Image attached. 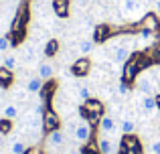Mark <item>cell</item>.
Returning a JSON list of instances; mask_svg holds the SVG:
<instances>
[{
    "mask_svg": "<svg viewBox=\"0 0 160 154\" xmlns=\"http://www.w3.org/2000/svg\"><path fill=\"white\" fill-rule=\"evenodd\" d=\"M28 148H27V144L22 142V140H14V142L10 144V154H24Z\"/></svg>",
    "mask_w": 160,
    "mask_h": 154,
    "instance_id": "603a6c76",
    "label": "cell"
},
{
    "mask_svg": "<svg viewBox=\"0 0 160 154\" xmlns=\"http://www.w3.org/2000/svg\"><path fill=\"white\" fill-rule=\"evenodd\" d=\"M4 136H6V134H2V132H0V148H2V144H4Z\"/></svg>",
    "mask_w": 160,
    "mask_h": 154,
    "instance_id": "4dcf8cb0",
    "label": "cell"
},
{
    "mask_svg": "<svg viewBox=\"0 0 160 154\" xmlns=\"http://www.w3.org/2000/svg\"><path fill=\"white\" fill-rule=\"evenodd\" d=\"M93 47H95L93 39H81L77 43V51L81 53V55H89V53L93 51Z\"/></svg>",
    "mask_w": 160,
    "mask_h": 154,
    "instance_id": "d6986e66",
    "label": "cell"
},
{
    "mask_svg": "<svg viewBox=\"0 0 160 154\" xmlns=\"http://www.w3.org/2000/svg\"><path fill=\"white\" fill-rule=\"evenodd\" d=\"M98 150H99V154H113V144H112V140L108 138V134H103L102 138H99Z\"/></svg>",
    "mask_w": 160,
    "mask_h": 154,
    "instance_id": "2e32d148",
    "label": "cell"
},
{
    "mask_svg": "<svg viewBox=\"0 0 160 154\" xmlns=\"http://www.w3.org/2000/svg\"><path fill=\"white\" fill-rule=\"evenodd\" d=\"M140 71H142V67H140V63H138V57H136V55H132V57H130V59L124 63L122 81L128 83V85H132V83L138 79V75H140Z\"/></svg>",
    "mask_w": 160,
    "mask_h": 154,
    "instance_id": "7a4b0ae2",
    "label": "cell"
},
{
    "mask_svg": "<svg viewBox=\"0 0 160 154\" xmlns=\"http://www.w3.org/2000/svg\"><path fill=\"white\" fill-rule=\"evenodd\" d=\"M79 114L87 122H99L103 118V103L99 99H87L83 102V106H79Z\"/></svg>",
    "mask_w": 160,
    "mask_h": 154,
    "instance_id": "6da1fadb",
    "label": "cell"
},
{
    "mask_svg": "<svg viewBox=\"0 0 160 154\" xmlns=\"http://www.w3.org/2000/svg\"><path fill=\"white\" fill-rule=\"evenodd\" d=\"M10 130H12V120L2 118V120H0V132H2V134H8Z\"/></svg>",
    "mask_w": 160,
    "mask_h": 154,
    "instance_id": "4316f807",
    "label": "cell"
},
{
    "mask_svg": "<svg viewBox=\"0 0 160 154\" xmlns=\"http://www.w3.org/2000/svg\"><path fill=\"white\" fill-rule=\"evenodd\" d=\"M109 55H112V61H113V63H126V61L132 57V49L126 47V45L116 43L112 49H109Z\"/></svg>",
    "mask_w": 160,
    "mask_h": 154,
    "instance_id": "5b68a950",
    "label": "cell"
},
{
    "mask_svg": "<svg viewBox=\"0 0 160 154\" xmlns=\"http://www.w3.org/2000/svg\"><path fill=\"white\" fill-rule=\"evenodd\" d=\"M59 126H61V120H59L57 110H55V107H47L45 118H43V132H45V134H49V132L57 130Z\"/></svg>",
    "mask_w": 160,
    "mask_h": 154,
    "instance_id": "3957f363",
    "label": "cell"
},
{
    "mask_svg": "<svg viewBox=\"0 0 160 154\" xmlns=\"http://www.w3.org/2000/svg\"><path fill=\"white\" fill-rule=\"evenodd\" d=\"M69 154H85V152H83V150H71Z\"/></svg>",
    "mask_w": 160,
    "mask_h": 154,
    "instance_id": "d6a6232c",
    "label": "cell"
},
{
    "mask_svg": "<svg viewBox=\"0 0 160 154\" xmlns=\"http://www.w3.org/2000/svg\"><path fill=\"white\" fill-rule=\"evenodd\" d=\"M53 71H55V67H53L51 63H41L39 65V73H37V75L43 79V81H49V79H53Z\"/></svg>",
    "mask_w": 160,
    "mask_h": 154,
    "instance_id": "e0dca14e",
    "label": "cell"
},
{
    "mask_svg": "<svg viewBox=\"0 0 160 154\" xmlns=\"http://www.w3.org/2000/svg\"><path fill=\"white\" fill-rule=\"evenodd\" d=\"M140 106H142V110L148 114V112H154L156 110V95H144L142 97V102H140Z\"/></svg>",
    "mask_w": 160,
    "mask_h": 154,
    "instance_id": "ffe728a7",
    "label": "cell"
},
{
    "mask_svg": "<svg viewBox=\"0 0 160 154\" xmlns=\"http://www.w3.org/2000/svg\"><path fill=\"white\" fill-rule=\"evenodd\" d=\"M43 85H45V81L39 75H35V77H31L27 81V87H24V89H27L28 93H39V91L43 89Z\"/></svg>",
    "mask_w": 160,
    "mask_h": 154,
    "instance_id": "9a60e30c",
    "label": "cell"
},
{
    "mask_svg": "<svg viewBox=\"0 0 160 154\" xmlns=\"http://www.w3.org/2000/svg\"><path fill=\"white\" fill-rule=\"evenodd\" d=\"M154 6H156V10L160 12V0H156V2H154Z\"/></svg>",
    "mask_w": 160,
    "mask_h": 154,
    "instance_id": "836d02e7",
    "label": "cell"
},
{
    "mask_svg": "<svg viewBox=\"0 0 160 154\" xmlns=\"http://www.w3.org/2000/svg\"><path fill=\"white\" fill-rule=\"evenodd\" d=\"M18 114H20L18 103L8 102V103H4V106H2V116H4V118H8V120H16V118H18Z\"/></svg>",
    "mask_w": 160,
    "mask_h": 154,
    "instance_id": "4fadbf2b",
    "label": "cell"
},
{
    "mask_svg": "<svg viewBox=\"0 0 160 154\" xmlns=\"http://www.w3.org/2000/svg\"><path fill=\"white\" fill-rule=\"evenodd\" d=\"M116 32V28L109 27V24H98V28L93 31V43H103L109 37Z\"/></svg>",
    "mask_w": 160,
    "mask_h": 154,
    "instance_id": "ba28073f",
    "label": "cell"
},
{
    "mask_svg": "<svg viewBox=\"0 0 160 154\" xmlns=\"http://www.w3.org/2000/svg\"><path fill=\"white\" fill-rule=\"evenodd\" d=\"M99 128H102V134H113L118 130V124L113 120V116H103L99 120Z\"/></svg>",
    "mask_w": 160,
    "mask_h": 154,
    "instance_id": "7c38bea8",
    "label": "cell"
},
{
    "mask_svg": "<svg viewBox=\"0 0 160 154\" xmlns=\"http://www.w3.org/2000/svg\"><path fill=\"white\" fill-rule=\"evenodd\" d=\"M120 130L124 132V134H134V130H136V122H134V118H124L120 122Z\"/></svg>",
    "mask_w": 160,
    "mask_h": 154,
    "instance_id": "44dd1931",
    "label": "cell"
},
{
    "mask_svg": "<svg viewBox=\"0 0 160 154\" xmlns=\"http://www.w3.org/2000/svg\"><path fill=\"white\" fill-rule=\"evenodd\" d=\"M91 71V59L89 57H79L71 65V75L73 77H87Z\"/></svg>",
    "mask_w": 160,
    "mask_h": 154,
    "instance_id": "277c9868",
    "label": "cell"
},
{
    "mask_svg": "<svg viewBox=\"0 0 160 154\" xmlns=\"http://www.w3.org/2000/svg\"><path fill=\"white\" fill-rule=\"evenodd\" d=\"M0 97H2V87H0Z\"/></svg>",
    "mask_w": 160,
    "mask_h": 154,
    "instance_id": "e575fe53",
    "label": "cell"
},
{
    "mask_svg": "<svg viewBox=\"0 0 160 154\" xmlns=\"http://www.w3.org/2000/svg\"><path fill=\"white\" fill-rule=\"evenodd\" d=\"M122 12H124V16H128V18H136V16L142 14V2L140 0H124Z\"/></svg>",
    "mask_w": 160,
    "mask_h": 154,
    "instance_id": "52a82bcc",
    "label": "cell"
},
{
    "mask_svg": "<svg viewBox=\"0 0 160 154\" xmlns=\"http://www.w3.org/2000/svg\"><path fill=\"white\" fill-rule=\"evenodd\" d=\"M8 2H16V0H8Z\"/></svg>",
    "mask_w": 160,
    "mask_h": 154,
    "instance_id": "d590c367",
    "label": "cell"
},
{
    "mask_svg": "<svg viewBox=\"0 0 160 154\" xmlns=\"http://www.w3.org/2000/svg\"><path fill=\"white\" fill-rule=\"evenodd\" d=\"M148 57H150V61H152V63L160 65V43H156V45H154V47L148 51Z\"/></svg>",
    "mask_w": 160,
    "mask_h": 154,
    "instance_id": "cb8c5ba5",
    "label": "cell"
},
{
    "mask_svg": "<svg viewBox=\"0 0 160 154\" xmlns=\"http://www.w3.org/2000/svg\"><path fill=\"white\" fill-rule=\"evenodd\" d=\"M128 83H124V81H122L120 83V85H118V95H122V97H124V95H128Z\"/></svg>",
    "mask_w": 160,
    "mask_h": 154,
    "instance_id": "f1b7e54d",
    "label": "cell"
},
{
    "mask_svg": "<svg viewBox=\"0 0 160 154\" xmlns=\"http://www.w3.org/2000/svg\"><path fill=\"white\" fill-rule=\"evenodd\" d=\"M156 110H160V95H156Z\"/></svg>",
    "mask_w": 160,
    "mask_h": 154,
    "instance_id": "1f68e13d",
    "label": "cell"
},
{
    "mask_svg": "<svg viewBox=\"0 0 160 154\" xmlns=\"http://www.w3.org/2000/svg\"><path fill=\"white\" fill-rule=\"evenodd\" d=\"M136 35L140 37V39H146V41H148V39H152V37H154V31H152V28H146V27H138Z\"/></svg>",
    "mask_w": 160,
    "mask_h": 154,
    "instance_id": "d4e9b609",
    "label": "cell"
},
{
    "mask_svg": "<svg viewBox=\"0 0 160 154\" xmlns=\"http://www.w3.org/2000/svg\"><path fill=\"white\" fill-rule=\"evenodd\" d=\"M10 47H12L10 37H0V53H6Z\"/></svg>",
    "mask_w": 160,
    "mask_h": 154,
    "instance_id": "83f0119b",
    "label": "cell"
},
{
    "mask_svg": "<svg viewBox=\"0 0 160 154\" xmlns=\"http://www.w3.org/2000/svg\"><path fill=\"white\" fill-rule=\"evenodd\" d=\"M150 152H152V154H160V140L152 142V146H150Z\"/></svg>",
    "mask_w": 160,
    "mask_h": 154,
    "instance_id": "f546056e",
    "label": "cell"
},
{
    "mask_svg": "<svg viewBox=\"0 0 160 154\" xmlns=\"http://www.w3.org/2000/svg\"><path fill=\"white\" fill-rule=\"evenodd\" d=\"M47 144L51 148H59V146H63V144H65V136H63V132L59 130V128L47 134Z\"/></svg>",
    "mask_w": 160,
    "mask_h": 154,
    "instance_id": "8fae6325",
    "label": "cell"
},
{
    "mask_svg": "<svg viewBox=\"0 0 160 154\" xmlns=\"http://www.w3.org/2000/svg\"><path fill=\"white\" fill-rule=\"evenodd\" d=\"M73 138L77 140L79 144H89V140H91V126H89L87 120H81V122L77 124V128H75V132H73Z\"/></svg>",
    "mask_w": 160,
    "mask_h": 154,
    "instance_id": "8992f818",
    "label": "cell"
},
{
    "mask_svg": "<svg viewBox=\"0 0 160 154\" xmlns=\"http://www.w3.org/2000/svg\"><path fill=\"white\" fill-rule=\"evenodd\" d=\"M2 67L14 71V69L18 67V57H16V55H4L2 57Z\"/></svg>",
    "mask_w": 160,
    "mask_h": 154,
    "instance_id": "7402d4cb",
    "label": "cell"
},
{
    "mask_svg": "<svg viewBox=\"0 0 160 154\" xmlns=\"http://www.w3.org/2000/svg\"><path fill=\"white\" fill-rule=\"evenodd\" d=\"M8 154H10V152H8Z\"/></svg>",
    "mask_w": 160,
    "mask_h": 154,
    "instance_id": "8d00e7d4",
    "label": "cell"
},
{
    "mask_svg": "<svg viewBox=\"0 0 160 154\" xmlns=\"http://www.w3.org/2000/svg\"><path fill=\"white\" fill-rule=\"evenodd\" d=\"M138 89H140L144 95H152V91H154V79L152 77H140V79H138Z\"/></svg>",
    "mask_w": 160,
    "mask_h": 154,
    "instance_id": "5bb4252c",
    "label": "cell"
},
{
    "mask_svg": "<svg viewBox=\"0 0 160 154\" xmlns=\"http://www.w3.org/2000/svg\"><path fill=\"white\" fill-rule=\"evenodd\" d=\"M51 8L59 18L69 16V0H51Z\"/></svg>",
    "mask_w": 160,
    "mask_h": 154,
    "instance_id": "9c48e42d",
    "label": "cell"
},
{
    "mask_svg": "<svg viewBox=\"0 0 160 154\" xmlns=\"http://www.w3.org/2000/svg\"><path fill=\"white\" fill-rule=\"evenodd\" d=\"M140 27H146V28H152V31L160 32V18H158V14H154V12H146V14L142 16Z\"/></svg>",
    "mask_w": 160,
    "mask_h": 154,
    "instance_id": "30bf717a",
    "label": "cell"
},
{
    "mask_svg": "<svg viewBox=\"0 0 160 154\" xmlns=\"http://www.w3.org/2000/svg\"><path fill=\"white\" fill-rule=\"evenodd\" d=\"M43 53H45V57H55L59 53V41L57 39H49L47 43H45Z\"/></svg>",
    "mask_w": 160,
    "mask_h": 154,
    "instance_id": "ac0fdd59",
    "label": "cell"
},
{
    "mask_svg": "<svg viewBox=\"0 0 160 154\" xmlns=\"http://www.w3.org/2000/svg\"><path fill=\"white\" fill-rule=\"evenodd\" d=\"M77 95H79V99H81V102H87V99L91 97V91H89V87L87 85H81L77 89Z\"/></svg>",
    "mask_w": 160,
    "mask_h": 154,
    "instance_id": "484cf974",
    "label": "cell"
}]
</instances>
